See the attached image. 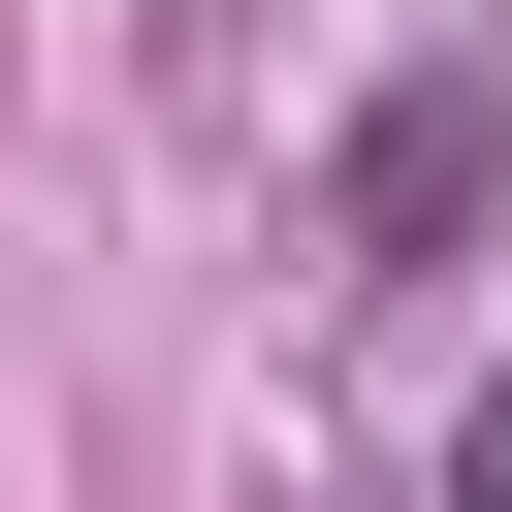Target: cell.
<instances>
[{"mask_svg":"<svg viewBox=\"0 0 512 512\" xmlns=\"http://www.w3.org/2000/svg\"><path fill=\"white\" fill-rule=\"evenodd\" d=\"M480 160H512V96H480V64H416V96L352 128V256H448V224H480Z\"/></svg>","mask_w":512,"mask_h":512,"instance_id":"cell-1","label":"cell"},{"mask_svg":"<svg viewBox=\"0 0 512 512\" xmlns=\"http://www.w3.org/2000/svg\"><path fill=\"white\" fill-rule=\"evenodd\" d=\"M448 512H512V384H480V416H448Z\"/></svg>","mask_w":512,"mask_h":512,"instance_id":"cell-2","label":"cell"}]
</instances>
